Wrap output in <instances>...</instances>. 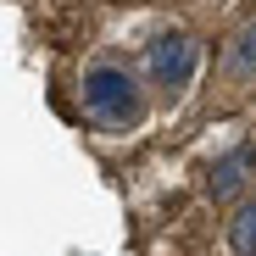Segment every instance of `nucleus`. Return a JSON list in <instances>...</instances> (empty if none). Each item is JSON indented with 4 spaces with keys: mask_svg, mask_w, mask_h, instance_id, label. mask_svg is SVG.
Returning a JSON list of instances; mask_svg holds the SVG:
<instances>
[{
    "mask_svg": "<svg viewBox=\"0 0 256 256\" xmlns=\"http://www.w3.org/2000/svg\"><path fill=\"white\" fill-rule=\"evenodd\" d=\"M78 106H84V122L100 128V134H134L150 112V95H145V72H134L128 62H90L78 78Z\"/></svg>",
    "mask_w": 256,
    "mask_h": 256,
    "instance_id": "f257e3e1",
    "label": "nucleus"
},
{
    "mask_svg": "<svg viewBox=\"0 0 256 256\" xmlns=\"http://www.w3.org/2000/svg\"><path fill=\"white\" fill-rule=\"evenodd\" d=\"M228 250L234 256H256V190L234 206V218H228Z\"/></svg>",
    "mask_w": 256,
    "mask_h": 256,
    "instance_id": "39448f33",
    "label": "nucleus"
},
{
    "mask_svg": "<svg viewBox=\"0 0 256 256\" xmlns=\"http://www.w3.org/2000/svg\"><path fill=\"white\" fill-rule=\"evenodd\" d=\"M256 178V145H234L206 167V195L212 200H245Z\"/></svg>",
    "mask_w": 256,
    "mask_h": 256,
    "instance_id": "7ed1b4c3",
    "label": "nucleus"
},
{
    "mask_svg": "<svg viewBox=\"0 0 256 256\" xmlns=\"http://www.w3.org/2000/svg\"><path fill=\"white\" fill-rule=\"evenodd\" d=\"M195 72H200V39L190 28H162L145 39V84L156 95L178 100L195 84Z\"/></svg>",
    "mask_w": 256,
    "mask_h": 256,
    "instance_id": "f03ea898",
    "label": "nucleus"
},
{
    "mask_svg": "<svg viewBox=\"0 0 256 256\" xmlns=\"http://www.w3.org/2000/svg\"><path fill=\"white\" fill-rule=\"evenodd\" d=\"M223 72L234 78V84H250L256 78V17L228 39V56H223Z\"/></svg>",
    "mask_w": 256,
    "mask_h": 256,
    "instance_id": "20e7f679",
    "label": "nucleus"
}]
</instances>
